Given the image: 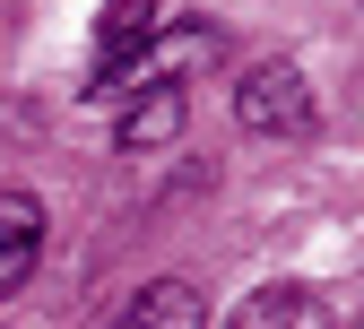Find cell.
I'll return each mask as SVG.
<instances>
[{
	"mask_svg": "<svg viewBox=\"0 0 364 329\" xmlns=\"http://www.w3.org/2000/svg\"><path fill=\"white\" fill-rule=\"evenodd\" d=\"M225 329H338V312L312 295V286H260L225 312Z\"/></svg>",
	"mask_w": 364,
	"mask_h": 329,
	"instance_id": "cell-4",
	"label": "cell"
},
{
	"mask_svg": "<svg viewBox=\"0 0 364 329\" xmlns=\"http://www.w3.org/2000/svg\"><path fill=\"white\" fill-rule=\"evenodd\" d=\"M156 26H165L156 0H105V9H96V61H87V78H105L113 61H130Z\"/></svg>",
	"mask_w": 364,
	"mask_h": 329,
	"instance_id": "cell-7",
	"label": "cell"
},
{
	"mask_svg": "<svg viewBox=\"0 0 364 329\" xmlns=\"http://www.w3.org/2000/svg\"><path fill=\"white\" fill-rule=\"evenodd\" d=\"M43 269V200L35 191H0V303Z\"/></svg>",
	"mask_w": 364,
	"mask_h": 329,
	"instance_id": "cell-3",
	"label": "cell"
},
{
	"mask_svg": "<svg viewBox=\"0 0 364 329\" xmlns=\"http://www.w3.org/2000/svg\"><path fill=\"white\" fill-rule=\"evenodd\" d=\"M235 122L260 130V139H304L312 130V87L295 61H252L235 78Z\"/></svg>",
	"mask_w": 364,
	"mask_h": 329,
	"instance_id": "cell-2",
	"label": "cell"
},
{
	"mask_svg": "<svg viewBox=\"0 0 364 329\" xmlns=\"http://www.w3.org/2000/svg\"><path fill=\"white\" fill-rule=\"evenodd\" d=\"M182 113H191V104H182L173 87H165V96H130L122 122H113V148L122 156H165L173 139H182Z\"/></svg>",
	"mask_w": 364,
	"mask_h": 329,
	"instance_id": "cell-5",
	"label": "cell"
},
{
	"mask_svg": "<svg viewBox=\"0 0 364 329\" xmlns=\"http://www.w3.org/2000/svg\"><path fill=\"white\" fill-rule=\"evenodd\" d=\"M217 61V26L208 18H173V26H156L130 61H113L105 78H87V104H130V96H182V78L191 70H208Z\"/></svg>",
	"mask_w": 364,
	"mask_h": 329,
	"instance_id": "cell-1",
	"label": "cell"
},
{
	"mask_svg": "<svg viewBox=\"0 0 364 329\" xmlns=\"http://www.w3.org/2000/svg\"><path fill=\"white\" fill-rule=\"evenodd\" d=\"M113 329H208V303H200V286H182V277H156V286H139L122 303Z\"/></svg>",
	"mask_w": 364,
	"mask_h": 329,
	"instance_id": "cell-6",
	"label": "cell"
}]
</instances>
